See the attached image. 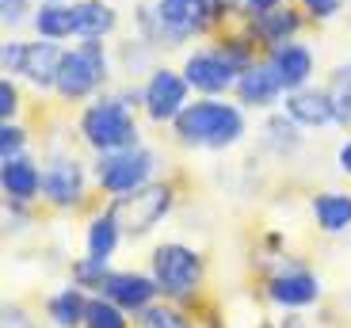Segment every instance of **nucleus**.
Instances as JSON below:
<instances>
[{
  "mask_svg": "<svg viewBox=\"0 0 351 328\" xmlns=\"http://www.w3.org/2000/svg\"><path fill=\"white\" fill-rule=\"evenodd\" d=\"M245 134H248L245 107L229 103L226 96H199L172 123V138L184 149H206V153L233 149Z\"/></svg>",
  "mask_w": 351,
  "mask_h": 328,
  "instance_id": "obj_1",
  "label": "nucleus"
},
{
  "mask_svg": "<svg viewBox=\"0 0 351 328\" xmlns=\"http://www.w3.org/2000/svg\"><path fill=\"white\" fill-rule=\"evenodd\" d=\"M256 58V42L248 35H233L221 38L214 46H199V50H187L180 73L187 77L195 96H229L237 88L241 73L248 69Z\"/></svg>",
  "mask_w": 351,
  "mask_h": 328,
  "instance_id": "obj_2",
  "label": "nucleus"
},
{
  "mask_svg": "<svg viewBox=\"0 0 351 328\" xmlns=\"http://www.w3.org/2000/svg\"><path fill=\"white\" fill-rule=\"evenodd\" d=\"M77 134L96 157L141 145V123L119 92H104V96L88 99L77 115Z\"/></svg>",
  "mask_w": 351,
  "mask_h": 328,
  "instance_id": "obj_3",
  "label": "nucleus"
},
{
  "mask_svg": "<svg viewBox=\"0 0 351 328\" xmlns=\"http://www.w3.org/2000/svg\"><path fill=\"white\" fill-rule=\"evenodd\" d=\"M111 80V50L104 38H80L65 46V62L58 73V99L62 103H84V99L104 96Z\"/></svg>",
  "mask_w": 351,
  "mask_h": 328,
  "instance_id": "obj_4",
  "label": "nucleus"
},
{
  "mask_svg": "<svg viewBox=\"0 0 351 328\" xmlns=\"http://www.w3.org/2000/svg\"><path fill=\"white\" fill-rule=\"evenodd\" d=\"M149 275L165 302L187 305L199 298L202 283H206V260L199 249H191L184 240H165L149 256Z\"/></svg>",
  "mask_w": 351,
  "mask_h": 328,
  "instance_id": "obj_5",
  "label": "nucleus"
},
{
  "mask_svg": "<svg viewBox=\"0 0 351 328\" xmlns=\"http://www.w3.org/2000/svg\"><path fill=\"white\" fill-rule=\"evenodd\" d=\"M214 23L218 16L206 0H157L153 8H141V31L149 46H184Z\"/></svg>",
  "mask_w": 351,
  "mask_h": 328,
  "instance_id": "obj_6",
  "label": "nucleus"
},
{
  "mask_svg": "<svg viewBox=\"0 0 351 328\" xmlns=\"http://www.w3.org/2000/svg\"><path fill=\"white\" fill-rule=\"evenodd\" d=\"M111 218L119 222L126 240H141L149 237L168 214L176 210V184H165V179H153V184L138 187L130 195H114L107 203Z\"/></svg>",
  "mask_w": 351,
  "mask_h": 328,
  "instance_id": "obj_7",
  "label": "nucleus"
},
{
  "mask_svg": "<svg viewBox=\"0 0 351 328\" xmlns=\"http://www.w3.org/2000/svg\"><path fill=\"white\" fill-rule=\"evenodd\" d=\"M65 62V46L50 42V38H8L4 50H0V65H4V77L27 80L31 88L38 92H53L58 88V73Z\"/></svg>",
  "mask_w": 351,
  "mask_h": 328,
  "instance_id": "obj_8",
  "label": "nucleus"
},
{
  "mask_svg": "<svg viewBox=\"0 0 351 328\" xmlns=\"http://www.w3.org/2000/svg\"><path fill=\"white\" fill-rule=\"evenodd\" d=\"M157 168H160L157 149H149V145L141 142V145H134V149H119V153L96 157L92 160V179H96V187L104 195L114 199V195H130L138 187L153 184Z\"/></svg>",
  "mask_w": 351,
  "mask_h": 328,
  "instance_id": "obj_9",
  "label": "nucleus"
},
{
  "mask_svg": "<svg viewBox=\"0 0 351 328\" xmlns=\"http://www.w3.org/2000/svg\"><path fill=\"white\" fill-rule=\"evenodd\" d=\"M88 164L77 153H50L43 160V203L53 210H80L88 199Z\"/></svg>",
  "mask_w": 351,
  "mask_h": 328,
  "instance_id": "obj_10",
  "label": "nucleus"
},
{
  "mask_svg": "<svg viewBox=\"0 0 351 328\" xmlns=\"http://www.w3.org/2000/svg\"><path fill=\"white\" fill-rule=\"evenodd\" d=\"M191 84L180 69L172 65H153L145 84H141V111L153 126H172L184 115V107L191 103Z\"/></svg>",
  "mask_w": 351,
  "mask_h": 328,
  "instance_id": "obj_11",
  "label": "nucleus"
},
{
  "mask_svg": "<svg viewBox=\"0 0 351 328\" xmlns=\"http://www.w3.org/2000/svg\"><path fill=\"white\" fill-rule=\"evenodd\" d=\"M263 294H267V302L279 305L282 313H298V310H309V305L321 302L325 286H321V279H317L309 267H282V271H275V275L267 279Z\"/></svg>",
  "mask_w": 351,
  "mask_h": 328,
  "instance_id": "obj_12",
  "label": "nucleus"
},
{
  "mask_svg": "<svg viewBox=\"0 0 351 328\" xmlns=\"http://www.w3.org/2000/svg\"><path fill=\"white\" fill-rule=\"evenodd\" d=\"M263 62L275 69L282 92H298V88H309V84H313L317 58L306 42H298V38H294V42H282V46H271Z\"/></svg>",
  "mask_w": 351,
  "mask_h": 328,
  "instance_id": "obj_13",
  "label": "nucleus"
},
{
  "mask_svg": "<svg viewBox=\"0 0 351 328\" xmlns=\"http://www.w3.org/2000/svg\"><path fill=\"white\" fill-rule=\"evenodd\" d=\"M104 298H111L119 310H126L130 317H138V313H145L149 305H157L160 290L157 283H153L149 271H111V279L104 283Z\"/></svg>",
  "mask_w": 351,
  "mask_h": 328,
  "instance_id": "obj_14",
  "label": "nucleus"
},
{
  "mask_svg": "<svg viewBox=\"0 0 351 328\" xmlns=\"http://www.w3.org/2000/svg\"><path fill=\"white\" fill-rule=\"evenodd\" d=\"M233 96H237V103L245 107V111H271V107H282L287 92H282V84H279V77H275L271 65L252 62L245 73H241Z\"/></svg>",
  "mask_w": 351,
  "mask_h": 328,
  "instance_id": "obj_15",
  "label": "nucleus"
},
{
  "mask_svg": "<svg viewBox=\"0 0 351 328\" xmlns=\"http://www.w3.org/2000/svg\"><path fill=\"white\" fill-rule=\"evenodd\" d=\"M0 187H4V203H38L43 199V168L31 153L12 160H0Z\"/></svg>",
  "mask_w": 351,
  "mask_h": 328,
  "instance_id": "obj_16",
  "label": "nucleus"
},
{
  "mask_svg": "<svg viewBox=\"0 0 351 328\" xmlns=\"http://www.w3.org/2000/svg\"><path fill=\"white\" fill-rule=\"evenodd\" d=\"M302 23H306V16H302L298 8L279 4V8H271V12H263V16H252V19H248V31H245V35L252 38L256 46L271 50V46L294 42V38H298V31H302Z\"/></svg>",
  "mask_w": 351,
  "mask_h": 328,
  "instance_id": "obj_17",
  "label": "nucleus"
},
{
  "mask_svg": "<svg viewBox=\"0 0 351 328\" xmlns=\"http://www.w3.org/2000/svg\"><path fill=\"white\" fill-rule=\"evenodd\" d=\"M282 115L294 118L302 130H321V126H336L332 115V96L328 88H298V92H287L282 99Z\"/></svg>",
  "mask_w": 351,
  "mask_h": 328,
  "instance_id": "obj_18",
  "label": "nucleus"
},
{
  "mask_svg": "<svg viewBox=\"0 0 351 328\" xmlns=\"http://www.w3.org/2000/svg\"><path fill=\"white\" fill-rule=\"evenodd\" d=\"M309 214L325 237H343L351 233V191H317L309 199Z\"/></svg>",
  "mask_w": 351,
  "mask_h": 328,
  "instance_id": "obj_19",
  "label": "nucleus"
},
{
  "mask_svg": "<svg viewBox=\"0 0 351 328\" xmlns=\"http://www.w3.org/2000/svg\"><path fill=\"white\" fill-rule=\"evenodd\" d=\"M88 302H92V294L80 290L77 283L62 286V290H53L46 298V320L53 328H84V317H88Z\"/></svg>",
  "mask_w": 351,
  "mask_h": 328,
  "instance_id": "obj_20",
  "label": "nucleus"
},
{
  "mask_svg": "<svg viewBox=\"0 0 351 328\" xmlns=\"http://www.w3.org/2000/svg\"><path fill=\"white\" fill-rule=\"evenodd\" d=\"M77 38H111L119 31V12L107 0H73Z\"/></svg>",
  "mask_w": 351,
  "mask_h": 328,
  "instance_id": "obj_21",
  "label": "nucleus"
},
{
  "mask_svg": "<svg viewBox=\"0 0 351 328\" xmlns=\"http://www.w3.org/2000/svg\"><path fill=\"white\" fill-rule=\"evenodd\" d=\"M123 229H119V222L111 218V210H96L92 218H88V225H84V256H92V260H107L111 264V256L119 252V244H123Z\"/></svg>",
  "mask_w": 351,
  "mask_h": 328,
  "instance_id": "obj_22",
  "label": "nucleus"
},
{
  "mask_svg": "<svg viewBox=\"0 0 351 328\" xmlns=\"http://www.w3.org/2000/svg\"><path fill=\"white\" fill-rule=\"evenodd\" d=\"M31 27H35L38 38H50V42L77 38V23H73V0H50V4H38Z\"/></svg>",
  "mask_w": 351,
  "mask_h": 328,
  "instance_id": "obj_23",
  "label": "nucleus"
},
{
  "mask_svg": "<svg viewBox=\"0 0 351 328\" xmlns=\"http://www.w3.org/2000/svg\"><path fill=\"white\" fill-rule=\"evenodd\" d=\"M84 328H130V313L119 310V305H114L111 298H104V294H92Z\"/></svg>",
  "mask_w": 351,
  "mask_h": 328,
  "instance_id": "obj_24",
  "label": "nucleus"
},
{
  "mask_svg": "<svg viewBox=\"0 0 351 328\" xmlns=\"http://www.w3.org/2000/svg\"><path fill=\"white\" fill-rule=\"evenodd\" d=\"M134 320H138V328H195L191 317H184V310L176 302H157L145 313H138Z\"/></svg>",
  "mask_w": 351,
  "mask_h": 328,
  "instance_id": "obj_25",
  "label": "nucleus"
},
{
  "mask_svg": "<svg viewBox=\"0 0 351 328\" xmlns=\"http://www.w3.org/2000/svg\"><path fill=\"white\" fill-rule=\"evenodd\" d=\"M107 279H111V264H107V260L80 256L77 264H73V283H77L80 290H88V294H99Z\"/></svg>",
  "mask_w": 351,
  "mask_h": 328,
  "instance_id": "obj_26",
  "label": "nucleus"
},
{
  "mask_svg": "<svg viewBox=\"0 0 351 328\" xmlns=\"http://www.w3.org/2000/svg\"><path fill=\"white\" fill-rule=\"evenodd\" d=\"M27 145H31V134L27 126L19 123H0V160H12V157H23Z\"/></svg>",
  "mask_w": 351,
  "mask_h": 328,
  "instance_id": "obj_27",
  "label": "nucleus"
},
{
  "mask_svg": "<svg viewBox=\"0 0 351 328\" xmlns=\"http://www.w3.org/2000/svg\"><path fill=\"white\" fill-rule=\"evenodd\" d=\"M35 8L38 0H0V23L8 27V31H19L35 19Z\"/></svg>",
  "mask_w": 351,
  "mask_h": 328,
  "instance_id": "obj_28",
  "label": "nucleus"
},
{
  "mask_svg": "<svg viewBox=\"0 0 351 328\" xmlns=\"http://www.w3.org/2000/svg\"><path fill=\"white\" fill-rule=\"evenodd\" d=\"M19 111H23V92H19L16 77L0 80V123H16Z\"/></svg>",
  "mask_w": 351,
  "mask_h": 328,
  "instance_id": "obj_29",
  "label": "nucleus"
},
{
  "mask_svg": "<svg viewBox=\"0 0 351 328\" xmlns=\"http://www.w3.org/2000/svg\"><path fill=\"white\" fill-rule=\"evenodd\" d=\"M298 8L306 12V19H313V23H332L343 12V0H298Z\"/></svg>",
  "mask_w": 351,
  "mask_h": 328,
  "instance_id": "obj_30",
  "label": "nucleus"
},
{
  "mask_svg": "<svg viewBox=\"0 0 351 328\" xmlns=\"http://www.w3.org/2000/svg\"><path fill=\"white\" fill-rule=\"evenodd\" d=\"M328 96H332V115H336V126L351 134V92H332V88H328Z\"/></svg>",
  "mask_w": 351,
  "mask_h": 328,
  "instance_id": "obj_31",
  "label": "nucleus"
},
{
  "mask_svg": "<svg viewBox=\"0 0 351 328\" xmlns=\"http://www.w3.org/2000/svg\"><path fill=\"white\" fill-rule=\"evenodd\" d=\"M4 328H38V320L23 305H4Z\"/></svg>",
  "mask_w": 351,
  "mask_h": 328,
  "instance_id": "obj_32",
  "label": "nucleus"
},
{
  "mask_svg": "<svg viewBox=\"0 0 351 328\" xmlns=\"http://www.w3.org/2000/svg\"><path fill=\"white\" fill-rule=\"evenodd\" d=\"M325 88H332V92H351V62H348V65H336Z\"/></svg>",
  "mask_w": 351,
  "mask_h": 328,
  "instance_id": "obj_33",
  "label": "nucleus"
},
{
  "mask_svg": "<svg viewBox=\"0 0 351 328\" xmlns=\"http://www.w3.org/2000/svg\"><path fill=\"white\" fill-rule=\"evenodd\" d=\"M279 4H287V0H241V12L252 19V16H263V12L279 8Z\"/></svg>",
  "mask_w": 351,
  "mask_h": 328,
  "instance_id": "obj_34",
  "label": "nucleus"
},
{
  "mask_svg": "<svg viewBox=\"0 0 351 328\" xmlns=\"http://www.w3.org/2000/svg\"><path fill=\"white\" fill-rule=\"evenodd\" d=\"M336 168L351 179V138H348V142H340V149H336Z\"/></svg>",
  "mask_w": 351,
  "mask_h": 328,
  "instance_id": "obj_35",
  "label": "nucleus"
},
{
  "mask_svg": "<svg viewBox=\"0 0 351 328\" xmlns=\"http://www.w3.org/2000/svg\"><path fill=\"white\" fill-rule=\"evenodd\" d=\"M206 4H210L214 8V16H226V12H233V8H241V0H206Z\"/></svg>",
  "mask_w": 351,
  "mask_h": 328,
  "instance_id": "obj_36",
  "label": "nucleus"
},
{
  "mask_svg": "<svg viewBox=\"0 0 351 328\" xmlns=\"http://www.w3.org/2000/svg\"><path fill=\"white\" fill-rule=\"evenodd\" d=\"M38 4H50V0H38Z\"/></svg>",
  "mask_w": 351,
  "mask_h": 328,
  "instance_id": "obj_37",
  "label": "nucleus"
}]
</instances>
